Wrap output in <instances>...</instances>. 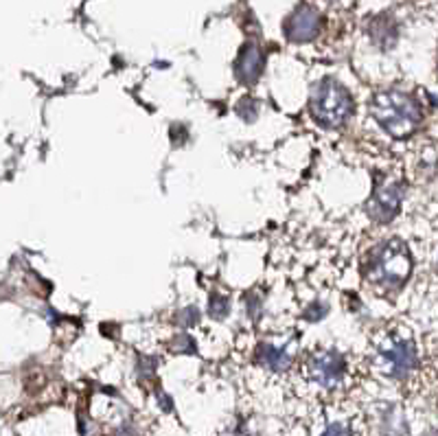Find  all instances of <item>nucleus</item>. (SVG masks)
Masks as SVG:
<instances>
[{"label":"nucleus","instance_id":"obj_7","mask_svg":"<svg viewBox=\"0 0 438 436\" xmlns=\"http://www.w3.org/2000/svg\"><path fill=\"white\" fill-rule=\"evenodd\" d=\"M318 26H320L318 14L311 7H301L287 22V36H289V40L305 42L318 33Z\"/></svg>","mask_w":438,"mask_h":436},{"label":"nucleus","instance_id":"obj_11","mask_svg":"<svg viewBox=\"0 0 438 436\" xmlns=\"http://www.w3.org/2000/svg\"><path fill=\"white\" fill-rule=\"evenodd\" d=\"M173 351L175 353H187V355H191V353H195L197 351V346H195V340L191 338V336H178V340L173 342Z\"/></svg>","mask_w":438,"mask_h":436},{"label":"nucleus","instance_id":"obj_2","mask_svg":"<svg viewBox=\"0 0 438 436\" xmlns=\"http://www.w3.org/2000/svg\"><path fill=\"white\" fill-rule=\"evenodd\" d=\"M412 272V256L407 246L399 239H390L370 250L366 256L364 274L372 285L399 287Z\"/></svg>","mask_w":438,"mask_h":436},{"label":"nucleus","instance_id":"obj_3","mask_svg":"<svg viewBox=\"0 0 438 436\" xmlns=\"http://www.w3.org/2000/svg\"><path fill=\"white\" fill-rule=\"evenodd\" d=\"M309 112L323 128H342L353 114V99L335 79H323L311 88Z\"/></svg>","mask_w":438,"mask_h":436},{"label":"nucleus","instance_id":"obj_5","mask_svg":"<svg viewBox=\"0 0 438 436\" xmlns=\"http://www.w3.org/2000/svg\"><path fill=\"white\" fill-rule=\"evenodd\" d=\"M307 373L311 380L323 388H335L346 373V360L340 351L333 348H323L316 351L307 360Z\"/></svg>","mask_w":438,"mask_h":436},{"label":"nucleus","instance_id":"obj_12","mask_svg":"<svg viewBox=\"0 0 438 436\" xmlns=\"http://www.w3.org/2000/svg\"><path fill=\"white\" fill-rule=\"evenodd\" d=\"M327 311H329V307L325 305V303H313V305H309V309L305 311V318L307 321H323V318L327 316Z\"/></svg>","mask_w":438,"mask_h":436},{"label":"nucleus","instance_id":"obj_10","mask_svg":"<svg viewBox=\"0 0 438 436\" xmlns=\"http://www.w3.org/2000/svg\"><path fill=\"white\" fill-rule=\"evenodd\" d=\"M230 311V303H228V296H221V294H211V301H209V313L215 318V321H221L226 318Z\"/></svg>","mask_w":438,"mask_h":436},{"label":"nucleus","instance_id":"obj_15","mask_svg":"<svg viewBox=\"0 0 438 436\" xmlns=\"http://www.w3.org/2000/svg\"><path fill=\"white\" fill-rule=\"evenodd\" d=\"M156 368V360L154 358H140L138 360V375L140 377H152Z\"/></svg>","mask_w":438,"mask_h":436},{"label":"nucleus","instance_id":"obj_18","mask_svg":"<svg viewBox=\"0 0 438 436\" xmlns=\"http://www.w3.org/2000/svg\"><path fill=\"white\" fill-rule=\"evenodd\" d=\"M246 307H248L250 316H252V318H256V313H259L256 309H261V301H259L256 296H252V294H250V296H248V301H246Z\"/></svg>","mask_w":438,"mask_h":436},{"label":"nucleus","instance_id":"obj_13","mask_svg":"<svg viewBox=\"0 0 438 436\" xmlns=\"http://www.w3.org/2000/svg\"><path fill=\"white\" fill-rule=\"evenodd\" d=\"M182 327H189V325H195L197 323V309L195 307H187L178 313V321H175Z\"/></svg>","mask_w":438,"mask_h":436},{"label":"nucleus","instance_id":"obj_14","mask_svg":"<svg viewBox=\"0 0 438 436\" xmlns=\"http://www.w3.org/2000/svg\"><path fill=\"white\" fill-rule=\"evenodd\" d=\"M237 112H239V116H241L244 121H248V123H250V121H254V119H256V103H252V101H241Z\"/></svg>","mask_w":438,"mask_h":436},{"label":"nucleus","instance_id":"obj_16","mask_svg":"<svg viewBox=\"0 0 438 436\" xmlns=\"http://www.w3.org/2000/svg\"><path fill=\"white\" fill-rule=\"evenodd\" d=\"M323 436H350V427L344 425V423H333L325 430Z\"/></svg>","mask_w":438,"mask_h":436},{"label":"nucleus","instance_id":"obj_1","mask_svg":"<svg viewBox=\"0 0 438 436\" xmlns=\"http://www.w3.org/2000/svg\"><path fill=\"white\" fill-rule=\"evenodd\" d=\"M370 110L377 123L397 138L412 134L421 123L419 101L401 90H386L375 95Z\"/></svg>","mask_w":438,"mask_h":436},{"label":"nucleus","instance_id":"obj_6","mask_svg":"<svg viewBox=\"0 0 438 436\" xmlns=\"http://www.w3.org/2000/svg\"><path fill=\"white\" fill-rule=\"evenodd\" d=\"M403 193H405V187L401 182L386 180L382 185H377L375 191H372V197L368 199V204H366L368 215L377 222H384V224L390 222L401 209Z\"/></svg>","mask_w":438,"mask_h":436},{"label":"nucleus","instance_id":"obj_8","mask_svg":"<svg viewBox=\"0 0 438 436\" xmlns=\"http://www.w3.org/2000/svg\"><path fill=\"white\" fill-rule=\"evenodd\" d=\"M261 68H263V55H261V51L254 44H246L241 48V55H239L237 66H235L239 81L254 83L259 79V75H261Z\"/></svg>","mask_w":438,"mask_h":436},{"label":"nucleus","instance_id":"obj_4","mask_svg":"<svg viewBox=\"0 0 438 436\" xmlns=\"http://www.w3.org/2000/svg\"><path fill=\"white\" fill-rule=\"evenodd\" d=\"M377 358L382 373L386 377H392V380H405L419 366L417 346L407 338H388L379 348Z\"/></svg>","mask_w":438,"mask_h":436},{"label":"nucleus","instance_id":"obj_17","mask_svg":"<svg viewBox=\"0 0 438 436\" xmlns=\"http://www.w3.org/2000/svg\"><path fill=\"white\" fill-rule=\"evenodd\" d=\"M184 138H187V128L184 125H173L171 128V140L173 142L180 145V140H184Z\"/></svg>","mask_w":438,"mask_h":436},{"label":"nucleus","instance_id":"obj_9","mask_svg":"<svg viewBox=\"0 0 438 436\" xmlns=\"http://www.w3.org/2000/svg\"><path fill=\"white\" fill-rule=\"evenodd\" d=\"M256 358H259V364L263 368H268L272 373H285L291 366V358H289V353L285 351V348L283 346L278 348L270 342H263L259 346Z\"/></svg>","mask_w":438,"mask_h":436}]
</instances>
